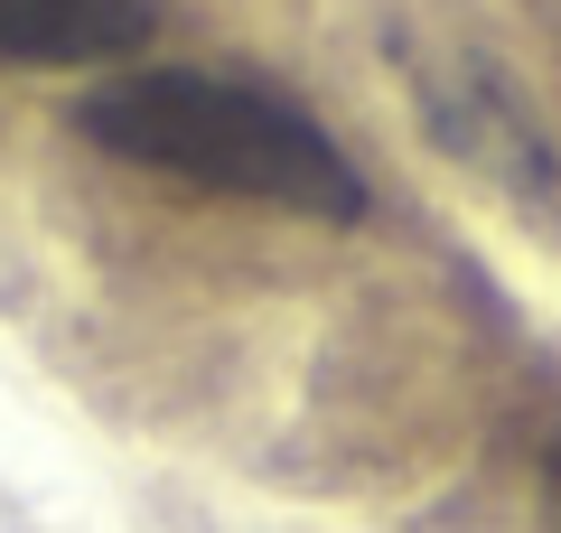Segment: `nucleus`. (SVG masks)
<instances>
[{
	"label": "nucleus",
	"mask_w": 561,
	"mask_h": 533,
	"mask_svg": "<svg viewBox=\"0 0 561 533\" xmlns=\"http://www.w3.org/2000/svg\"><path fill=\"white\" fill-rule=\"evenodd\" d=\"M542 496H552V506H561V440H552V450H542Z\"/></svg>",
	"instance_id": "4"
},
{
	"label": "nucleus",
	"mask_w": 561,
	"mask_h": 533,
	"mask_svg": "<svg viewBox=\"0 0 561 533\" xmlns=\"http://www.w3.org/2000/svg\"><path fill=\"white\" fill-rule=\"evenodd\" d=\"M76 132L122 169L179 178L206 197H253L319 225L365 216V169L328 140V122L216 66H122L94 94H76Z\"/></svg>",
	"instance_id": "1"
},
{
	"label": "nucleus",
	"mask_w": 561,
	"mask_h": 533,
	"mask_svg": "<svg viewBox=\"0 0 561 533\" xmlns=\"http://www.w3.org/2000/svg\"><path fill=\"white\" fill-rule=\"evenodd\" d=\"M150 29V0H0V66H122Z\"/></svg>",
	"instance_id": "3"
},
{
	"label": "nucleus",
	"mask_w": 561,
	"mask_h": 533,
	"mask_svg": "<svg viewBox=\"0 0 561 533\" xmlns=\"http://www.w3.org/2000/svg\"><path fill=\"white\" fill-rule=\"evenodd\" d=\"M393 66H402V94H412L421 132L440 140L459 169H478L515 206H561V140L534 113V94L486 47L431 38V29H393Z\"/></svg>",
	"instance_id": "2"
}]
</instances>
